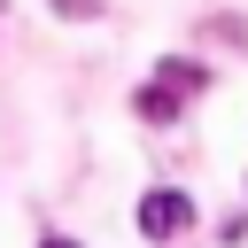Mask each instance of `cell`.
<instances>
[{
  "label": "cell",
  "instance_id": "1",
  "mask_svg": "<svg viewBox=\"0 0 248 248\" xmlns=\"http://www.w3.org/2000/svg\"><path fill=\"white\" fill-rule=\"evenodd\" d=\"M186 225H194V194L155 186V194L140 202V232H147V240H170V232H186Z\"/></svg>",
  "mask_w": 248,
  "mask_h": 248
},
{
  "label": "cell",
  "instance_id": "2",
  "mask_svg": "<svg viewBox=\"0 0 248 248\" xmlns=\"http://www.w3.org/2000/svg\"><path fill=\"white\" fill-rule=\"evenodd\" d=\"M140 116H147V124H170V116H178V85H163V78H155V85L140 93Z\"/></svg>",
  "mask_w": 248,
  "mask_h": 248
},
{
  "label": "cell",
  "instance_id": "3",
  "mask_svg": "<svg viewBox=\"0 0 248 248\" xmlns=\"http://www.w3.org/2000/svg\"><path fill=\"white\" fill-rule=\"evenodd\" d=\"M155 78H163V85H178V93H202V85H209V70H194V62H178V54H170Z\"/></svg>",
  "mask_w": 248,
  "mask_h": 248
},
{
  "label": "cell",
  "instance_id": "4",
  "mask_svg": "<svg viewBox=\"0 0 248 248\" xmlns=\"http://www.w3.org/2000/svg\"><path fill=\"white\" fill-rule=\"evenodd\" d=\"M54 16H70V23H85V16H101V0H54Z\"/></svg>",
  "mask_w": 248,
  "mask_h": 248
},
{
  "label": "cell",
  "instance_id": "5",
  "mask_svg": "<svg viewBox=\"0 0 248 248\" xmlns=\"http://www.w3.org/2000/svg\"><path fill=\"white\" fill-rule=\"evenodd\" d=\"M39 248H78V240H62V232H46V240H39Z\"/></svg>",
  "mask_w": 248,
  "mask_h": 248
},
{
  "label": "cell",
  "instance_id": "6",
  "mask_svg": "<svg viewBox=\"0 0 248 248\" xmlns=\"http://www.w3.org/2000/svg\"><path fill=\"white\" fill-rule=\"evenodd\" d=\"M0 8H8V0H0Z\"/></svg>",
  "mask_w": 248,
  "mask_h": 248
}]
</instances>
